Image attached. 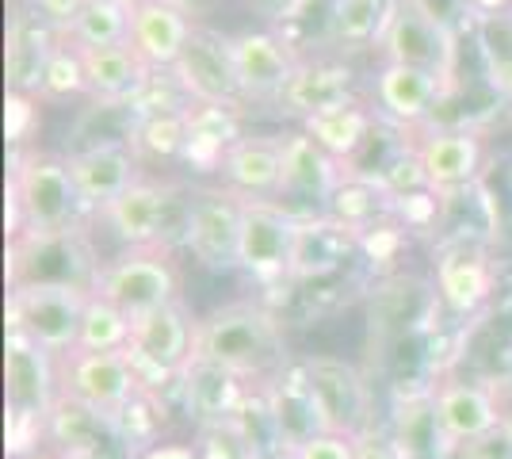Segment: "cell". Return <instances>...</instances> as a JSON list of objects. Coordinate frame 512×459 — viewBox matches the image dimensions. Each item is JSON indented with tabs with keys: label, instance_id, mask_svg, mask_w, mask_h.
Segmentation results:
<instances>
[{
	"label": "cell",
	"instance_id": "obj_13",
	"mask_svg": "<svg viewBox=\"0 0 512 459\" xmlns=\"http://www.w3.org/2000/svg\"><path fill=\"white\" fill-rule=\"evenodd\" d=\"M58 383H62V398L107 417L127 410L146 391L127 352H65L58 356Z\"/></svg>",
	"mask_w": 512,
	"mask_h": 459
},
{
	"label": "cell",
	"instance_id": "obj_48",
	"mask_svg": "<svg viewBox=\"0 0 512 459\" xmlns=\"http://www.w3.org/2000/svg\"><path fill=\"white\" fill-rule=\"evenodd\" d=\"M16 459H50V456H16Z\"/></svg>",
	"mask_w": 512,
	"mask_h": 459
},
{
	"label": "cell",
	"instance_id": "obj_22",
	"mask_svg": "<svg viewBox=\"0 0 512 459\" xmlns=\"http://www.w3.org/2000/svg\"><path fill=\"white\" fill-rule=\"evenodd\" d=\"M195 27L199 23L180 0H142L130 8L127 43L150 73H169L192 43Z\"/></svg>",
	"mask_w": 512,
	"mask_h": 459
},
{
	"label": "cell",
	"instance_id": "obj_1",
	"mask_svg": "<svg viewBox=\"0 0 512 459\" xmlns=\"http://www.w3.org/2000/svg\"><path fill=\"white\" fill-rule=\"evenodd\" d=\"M195 360H211L245 383H268L291 364L283 318L264 303H226L195 322Z\"/></svg>",
	"mask_w": 512,
	"mask_h": 459
},
{
	"label": "cell",
	"instance_id": "obj_46",
	"mask_svg": "<svg viewBox=\"0 0 512 459\" xmlns=\"http://www.w3.org/2000/svg\"><path fill=\"white\" fill-rule=\"evenodd\" d=\"M470 4V20L482 23V20H497V16H509L512 12V0H467Z\"/></svg>",
	"mask_w": 512,
	"mask_h": 459
},
{
	"label": "cell",
	"instance_id": "obj_40",
	"mask_svg": "<svg viewBox=\"0 0 512 459\" xmlns=\"http://www.w3.org/2000/svg\"><path fill=\"white\" fill-rule=\"evenodd\" d=\"M402 245H406V226L394 219L379 222V226H371V230L360 234V253L371 264H383V268L394 264V257L402 253Z\"/></svg>",
	"mask_w": 512,
	"mask_h": 459
},
{
	"label": "cell",
	"instance_id": "obj_47",
	"mask_svg": "<svg viewBox=\"0 0 512 459\" xmlns=\"http://www.w3.org/2000/svg\"><path fill=\"white\" fill-rule=\"evenodd\" d=\"M256 8H264L272 20H295V12H302L310 0H253Z\"/></svg>",
	"mask_w": 512,
	"mask_h": 459
},
{
	"label": "cell",
	"instance_id": "obj_16",
	"mask_svg": "<svg viewBox=\"0 0 512 459\" xmlns=\"http://www.w3.org/2000/svg\"><path fill=\"white\" fill-rule=\"evenodd\" d=\"M172 81L188 96V104H222V108H245L241 81H237L230 35H218L211 27H195L192 43L184 46L180 62L169 69Z\"/></svg>",
	"mask_w": 512,
	"mask_h": 459
},
{
	"label": "cell",
	"instance_id": "obj_34",
	"mask_svg": "<svg viewBox=\"0 0 512 459\" xmlns=\"http://www.w3.org/2000/svg\"><path fill=\"white\" fill-rule=\"evenodd\" d=\"M130 35V4L123 0H88L85 12L69 23L62 43L77 50H96V46L127 43Z\"/></svg>",
	"mask_w": 512,
	"mask_h": 459
},
{
	"label": "cell",
	"instance_id": "obj_39",
	"mask_svg": "<svg viewBox=\"0 0 512 459\" xmlns=\"http://www.w3.org/2000/svg\"><path fill=\"white\" fill-rule=\"evenodd\" d=\"M43 127V100L31 92H16L8 88L4 96V138L12 150H27V142Z\"/></svg>",
	"mask_w": 512,
	"mask_h": 459
},
{
	"label": "cell",
	"instance_id": "obj_4",
	"mask_svg": "<svg viewBox=\"0 0 512 459\" xmlns=\"http://www.w3.org/2000/svg\"><path fill=\"white\" fill-rule=\"evenodd\" d=\"M96 253L81 226L73 230H23L20 238L8 241V287H35V284H69L96 291L100 280Z\"/></svg>",
	"mask_w": 512,
	"mask_h": 459
},
{
	"label": "cell",
	"instance_id": "obj_33",
	"mask_svg": "<svg viewBox=\"0 0 512 459\" xmlns=\"http://www.w3.org/2000/svg\"><path fill=\"white\" fill-rule=\"evenodd\" d=\"M188 150L184 161L195 169H222V157L234 146L241 131V108H222V104H188Z\"/></svg>",
	"mask_w": 512,
	"mask_h": 459
},
{
	"label": "cell",
	"instance_id": "obj_2",
	"mask_svg": "<svg viewBox=\"0 0 512 459\" xmlns=\"http://www.w3.org/2000/svg\"><path fill=\"white\" fill-rule=\"evenodd\" d=\"M4 398H8V456H39L54 406L62 398L58 356L39 349L23 333H8Z\"/></svg>",
	"mask_w": 512,
	"mask_h": 459
},
{
	"label": "cell",
	"instance_id": "obj_49",
	"mask_svg": "<svg viewBox=\"0 0 512 459\" xmlns=\"http://www.w3.org/2000/svg\"><path fill=\"white\" fill-rule=\"evenodd\" d=\"M509 196H512V165H509Z\"/></svg>",
	"mask_w": 512,
	"mask_h": 459
},
{
	"label": "cell",
	"instance_id": "obj_28",
	"mask_svg": "<svg viewBox=\"0 0 512 459\" xmlns=\"http://www.w3.org/2000/svg\"><path fill=\"white\" fill-rule=\"evenodd\" d=\"M264 391H268V402H272V410H276V421H279V429H283V440H287L291 452H295L299 444H306L310 437L325 433L302 360H291L287 368H279V372L264 383Z\"/></svg>",
	"mask_w": 512,
	"mask_h": 459
},
{
	"label": "cell",
	"instance_id": "obj_5",
	"mask_svg": "<svg viewBox=\"0 0 512 459\" xmlns=\"http://www.w3.org/2000/svg\"><path fill=\"white\" fill-rule=\"evenodd\" d=\"M184 291V276L180 264L172 257L169 245H146V249H123L115 261H107L100 268L96 291L107 303H115L130 322L161 310V306L180 303Z\"/></svg>",
	"mask_w": 512,
	"mask_h": 459
},
{
	"label": "cell",
	"instance_id": "obj_42",
	"mask_svg": "<svg viewBox=\"0 0 512 459\" xmlns=\"http://www.w3.org/2000/svg\"><path fill=\"white\" fill-rule=\"evenodd\" d=\"M85 4L88 0H27V12L39 23H46L50 31H58V39H62L69 23L85 12Z\"/></svg>",
	"mask_w": 512,
	"mask_h": 459
},
{
	"label": "cell",
	"instance_id": "obj_31",
	"mask_svg": "<svg viewBox=\"0 0 512 459\" xmlns=\"http://www.w3.org/2000/svg\"><path fill=\"white\" fill-rule=\"evenodd\" d=\"M54 46H58V31H50L27 8H20L8 20V88L35 96Z\"/></svg>",
	"mask_w": 512,
	"mask_h": 459
},
{
	"label": "cell",
	"instance_id": "obj_44",
	"mask_svg": "<svg viewBox=\"0 0 512 459\" xmlns=\"http://www.w3.org/2000/svg\"><path fill=\"white\" fill-rule=\"evenodd\" d=\"M356 459H406V452L390 429H367L356 437Z\"/></svg>",
	"mask_w": 512,
	"mask_h": 459
},
{
	"label": "cell",
	"instance_id": "obj_18",
	"mask_svg": "<svg viewBox=\"0 0 512 459\" xmlns=\"http://www.w3.org/2000/svg\"><path fill=\"white\" fill-rule=\"evenodd\" d=\"M417 161L425 173L428 188L436 196H455L467 192L482 180V165H486V138L478 127H428L417 142Z\"/></svg>",
	"mask_w": 512,
	"mask_h": 459
},
{
	"label": "cell",
	"instance_id": "obj_9",
	"mask_svg": "<svg viewBox=\"0 0 512 459\" xmlns=\"http://www.w3.org/2000/svg\"><path fill=\"white\" fill-rule=\"evenodd\" d=\"M440 299L432 280L417 276H390L379 287H371V310H367V326H371V352L379 360H390L394 349H402L406 341L432 333L440 318Z\"/></svg>",
	"mask_w": 512,
	"mask_h": 459
},
{
	"label": "cell",
	"instance_id": "obj_30",
	"mask_svg": "<svg viewBox=\"0 0 512 459\" xmlns=\"http://www.w3.org/2000/svg\"><path fill=\"white\" fill-rule=\"evenodd\" d=\"M88 77V96L100 104H130L153 73L142 66V58L130 50V43L96 46V50H81Z\"/></svg>",
	"mask_w": 512,
	"mask_h": 459
},
{
	"label": "cell",
	"instance_id": "obj_24",
	"mask_svg": "<svg viewBox=\"0 0 512 459\" xmlns=\"http://www.w3.org/2000/svg\"><path fill=\"white\" fill-rule=\"evenodd\" d=\"M360 253V234L337 222L329 211L299 215L295 230V257H291V280H329L337 276L348 257Z\"/></svg>",
	"mask_w": 512,
	"mask_h": 459
},
{
	"label": "cell",
	"instance_id": "obj_27",
	"mask_svg": "<svg viewBox=\"0 0 512 459\" xmlns=\"http://www.w3.org/2000/svg\"><path fill=\"white\" fill-rule=\"evenodd\" d=\"M222 176L226 188H234L245 199H279V176H283V157H279V138L272 134H245L222 157Z\"/></svg>",
	"mask_w": 512,
	"mask_h": 459
},
{
	"label": "cell",
	"instance_id": "obj_26",
	"mask_svg": "<svg viewBox=\"0 0 512 459\" xmlns=\"http://www.w3.org/2000/svg\"><path fill=\"white\" fill-rule=\"evenodd\" d=\"M348 100H356V73L337 58H302L295 77L279 92L276 108L295 115V119H310L329 108H341Z\"/></svg>",
	"mask_w": 512,
	"mask_h": 459
},
{
	"label": "cell",
	"instance_id": "obj_12",
	"mask_svg": "<svg viewBox=\"0 0 512 459\" xmlns=\"http://www.w3.org/2000/svg\"><path fill=\"white\" fill-rule=\"evenodd\" d=\"M241 203L234 188H195L188 192V222H184V249L207 272H234L241 268Z\"/></svg>",
	"mask_w": 512,
	"mask_h": 459
},
{
	"label": "cell",
	"instance_id": "obj_23",
	"mask_svg": "<svg viewBox=\"0 0 512 459\" xmlns=\"http://www.w3.org/2000/svg\"><path fill=\"white\" fill-rule=\"evenodd\" d=\"M69 173L77 184V196L85 203V211H104L115 199L127 192L130 184H138V153L130 150V142H88L69 157Z\"/></svg>",
	"mask_w": 512,
	"mask_h": 459
},
{
	"label": "cell",
	"instance_id": "obj_14",
	"mask_svg": "<svg viewBox=\"0 0 512 459\" xmlns=\"http://www.w3.org/2000/svg\"><path fill=\"white\" fill-rule=\"evenodd\" d=\"M432 287L448 314L478 318L497 295L490 241H440L432 264Z\"/></svg>",
	"mask_w": 512,
	"mask_h": 459
},
{
	"label": "cell",
	"instance_id": "obj_19",
	"mask_svg": "<svg viewBox=\"0 0 512 459\" xmlns=\"http://www.w3.org/2000/svg\"><path fill=\"white\" fill-rule=\"evenodd\" d=\"M379 50H383V62L428 69V73L444 77L448 85H455V73H459V35L436 27V23L425 20L421 12H413L402 0H398L394 16L386 23Z\"/></svg>",
	"mask_w": 512,
	"mask_h": 459
},
{
	"label": "cell",
	"instance_id": "obj_43",
	"mask_svg": "<svg viewBox=\"0 0 512 459\" xmlns=\"http://www.w3.org/2000/svg\"><path fill=\"white\" fill-rule=\"evenodd\" d=\"M291 459H356V437L344 433H318L306 444H299Z\"/></svg>",
	"mask_w": 512,
	"mask_h": 459
},
{
	"label": "cell",
	"instance_id": "obj_50",
	"mask_svg": "<svg viewBox=\"0 0 512 459\" xmlns=\"http://www.w3.org/2000/svg\"><path fill=\"white\" fill-rule=\"evenodd\" d=\"M123 4H130V8H134V4H142V0H123Z\"/></svg>",
	"mask_w": 512,
	"mask_h": 459
},
{
	"label": "cell",
	"instance_id": "obj_25",
	"mask_svg": "<svg viewBox=\"0 0 512 459\" xmlns=\"http://www.w3.org/2000/svg\"><path fill=\"white\" fill-rule=\"evenodd\" d=\"M253 383H245L241 375L218 368L211 360H195L180 375V406L192 417L195 429H214V425H230L234 414L241 410L245 394Z\"/></svg>",
	"mask_w": 512,
	"mask_h": 459
},
{
	"label": "cell",
	"instance_id": "obj_3",
	"mask_svg": "<svg viewBox=\"0 0 512 459\" xmlns=\"http://www.w3.org/2000/svg\"><path fill=\"white\" fill-rule=\"evenodd\" d=\"M8 199L20 207L23 230H73L85 203L69 173V161L50 150H12L8 157Z\"/></svg>",
	"mask_w": 512,
	"mask_h": 459
},
{
	"label": "cell",
	"instance_id": "obj_7",
	"mask_svg": "<svg viewBox=\"0 0 512 459\" xmlns=\"http://www.w3.org/2000/svg\"><path fill=\"white\" fill-rule=\"evenodd\" d=\"M195 322L199 318H192L184 303L161 306L130 322L127 356L150 394H157V387H180V375L195 356Z\"/></svg>",
	"mask_w": 512,
	"mask_h": 459
},
{
	"label": "cell",
	"instance_id": "obj_45",
	"mask_svg": "<svg viewBox=\"0 0 512 459\" xmlns=\"http://www.w3.org/2000/svg\"><path fill=\"white\" fill-rule=\"evenodd\" d=\"M138 459H203L199 456V448H195V440H157L153 448H146Z\"/></svg>",
	"mask_w": 512,
	"mask_h": 459
},
{
	"label": "cell",
	"instance_id": "obj_10",
	"mask_svg": "<svg viewBox=\"0 0 512 459\" xmlns=\"http://www.w3.org/2000/svg\"><path fill=\"white\" fill-rule=\"evenodd\" d=\"M295 230H299V215L283 199H245L241 203V272L260 287L291 284Z\"/></svg>",
	"mask_w": 512,
	"mask_h": 459
},
{
	"label": "cell",
	"instance_id": "obj_38",
	"mask_svg": "<svg viewBox=\"0 0 512 459\" xmlns=\"http://www.w3.org/2000/svg\"><path fill=\"white\" fill-rule=\"evenodd\" d=\"M478 50L486 58V77L497 92L512 96V12L478 23Z\"/></svg>",
	"mask_w": 512,
	"mask_h": 459
},
{
	"label": "cell",
	"instance_id": "obj_6",
	"mask_svg": "<svg viewBox=\"0 0 512 459\" xmlns=\"http://www.w3.org/2000/svg\"><path fill=\"white\" fill-rule=\"evenodd\" d=\"M92 291L69 284H35L8 291V333H23L50 356H65L81 341Z\"/></svg>",
	"mask_w": 512,
	"mask_h": 459
},
{
	"label": "cell",
	"instance_id": "obj_41",
	"mask_svg": "<svg viewBox=\"0 0 512 459\" xmlns=\"http://www.w3.org/2000/svg\"><path fill=\"white\" fill-rule=\"evenodd\" d=\"M409 4L413 12H421L425 20H432L436 27H444V31H463L470 23V4L467 0H402Z\"/></svg>",
	"mask_w": 512,
	"mask_h": 459
},
{
	"label": "cell",
	"instance_id": "obj_17",
	"mask_svg": "<svg viewBox=\"0 0 512 459\" xmlns=\"http://www.w3.org/2000/svg\"><path fill=\"white\" fill-rule=\"evenodd\" d=\"M279 157H283V176H279V199L295 211V215H310V211H325L333 192L341 188L344 165L337 157L321 150L310 134L287 131L279 134Z\"/></svg>",
	"mask_w": 512,
	"mask_h": 459
},
{
	"label": "cell",
	"instance_id": "obj_8",
	"mask_svg": "<svg viewBox=\"0 0 512 459\" xmlns=\"http://www.w3.org/2000/svg\"><path fill=\"white\" fill-rule=\"evenodd\" d=\"M100 219L111 226V234L127 249H146V245H169L172 249L176 241H184L188 196L180 199L172 184L142 176L111 207L100 211Z\"/></svg>",
	"mask_w": 512,
	"mask_h": 459
},
{
	"label": "cell",
	"instance_id": "obj_15",
	"mask_svg": "<svg viewBox=\"0 0 512 459\" xmlns=\"http://www.w3.org/2000/svg\"><path fill=\"white\" fill-rule=\"evenodd\" d=\"M432 406H436L444 437L459 452L470 448V444H478V440L493 437L509 421L501 398H497V387L474 379V375H455V372L440 375L432 383Z\"/></svg>",
	"mask_w": 512,
	"mask_h": 459
},
{
	"label": "cell",
	"instance_id": "obj_11",
	"mask_svg": "<svg viewBox=\"0 0 512 459\" xmlns=\"http://www.w3.org/2000/svg\"><path fill=\"white\" fill-rule=\"evenodd\" d=\"M310 391L318 402L325 433L363 437L375 429V383L352 360L341 356H302Z\"/></svg>",
	"mask_w": 512,
	"mask_h": 459
},
{
	"label": "cell",
	"instance_id": "obj_21",
	"mask_svg": "<svg viewBox=\"0 0 512 459\" xmlns=\"http://www.w3.org/2000/svg\"><path fill=\"white\" fill-rule=\"evenodd\" d=\"M451 88L455 85L428 69L383 62L375 73V111L398 131H413V127L432 123V115L451 96Z\"/></svg>",
	"mask_w": 512,
	"mask_h": 459
},
{
	"label": "cell",
	"instance_id": "obj_36",
	"mask_svg": "<svg viewBox=\"0 0 512 459\" xmlns=\"http://www.w3.org/2000/svg\"><path fill=\"white\" fill-rule=\"evenodd\" d=\"M130 345V318L115 303L100 295L88 299L85 322H81V352H127Z\"/></svg>",
	"mask_w": 512,
	"mask_h": 459
},
{
	"label": "cell",
	"instance_id": "obj_20",
	"mask_svg": "<svg viewBox=\"0 0 512 459\" xmlns=\"http://www.w3.org/2000/svg\"><path fill=\"white\" fill-rule=\"evenodd\" d=\"M230 54H234L237 81L245 104H276L279 92L299 69V54L279 31L256 27V31H237L230 35Z\"/></svg>",
	"mask_w": 512,
	"mask_h": 459
},
{
	"label": "cell",
	"instance_id": "obj_35",
	"mask_svg": "<svg viewBox=\"0 0 512 459\" xmlns=\"http://www.w3.org/2000/svg\"><path fill=\"white\" fill-rule=\"evenodd\" d=\"M130 150L150 161H172L188 150V115L184 111H161V115H142L130 123L127 134Z\"/></svg>",
	"mask_w": 512,
	"mask_h": 459
},
{
	"label": "cell",
	"instance_id": "obj_29",
	"mask_svg": "<svg viewBox=\"0 0 512 459\" xmlns=\"http://www.w3.org/2000/svg\"><path fill=\"white\" fill-rule=\"evenodd\" d=\"M375 127H379V111H371L363 100H348L341 108H329V111H321V115L302 119V131L310 134L329 157H337L344 165V173H348L352 161L367 150Z\"/></svg>",
	"mask_w": 512,
	"mask_h": 459
},
{
	"label": "cell",
	"instance_id": "obj_37",
	"mask_svg": "<svg viewBox=\"0 0 512 459\" xmlns=\"http://www.w3.org/2000/svg\"><path fill=\"white\" fill-rule=\"evenodd\" d=\"M88 92V77H85V62H81V50L58 39V46L50 50L43 69V81H39V100L43 104H65L73 96H85Z\"/></svg>",
	"mask_w": 512,
	"mask_h": 459
},
{
	"label": "cell",
	"instance_id": "obj_32",
	"mask_svg": "<svg viewBox=\"0 0 512 459\" xmlns=\"http://www.w3.org/2000/svg\"><path fill=\"white\" fill-rule=\"evenodd\" d=\"M398 0H329L325 8V43L333 50L379 46Z\"/></svg>",
	"mask_w": 512,
	"mask_h": 459
}]
</instances>
